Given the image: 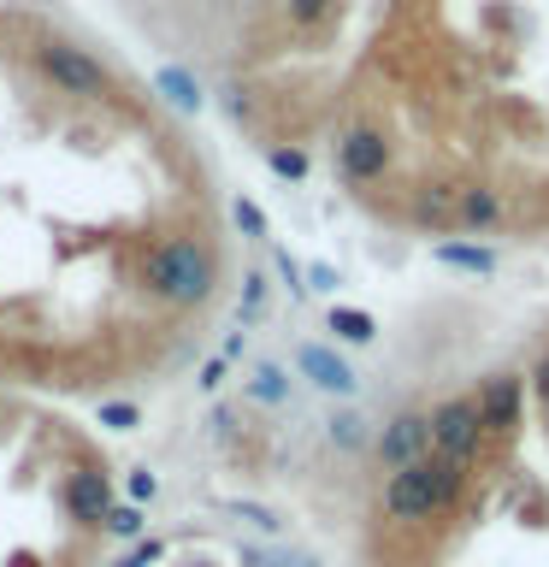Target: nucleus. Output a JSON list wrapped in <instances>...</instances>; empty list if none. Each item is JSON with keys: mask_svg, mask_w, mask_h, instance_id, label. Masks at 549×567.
<instances>
[{"mask_svg": "<svg viewBox=\"0 0 549 567\" xmlns=\"http://www.w3.org/2000/svg\"><path fill=\"white\" fill-rule=\"evenodd\" d=\"M366 425L354 567H549V313L396 379Z\"/></svg>", "mask_w": 549, "mask_h": 567, "instance_id": "obj_1", "label": "nucleus"}, {"mask_svg": "<svg viewBox=\"0 0 549 567\" xmlns=\"http://www.w3.org/2000/svg\"><path fill=\"white\" fill-rule=\"evenodd\" d=\"M118 473L71 414L0 390V567H106Z\"/></svg>", "mask_w": 549, "mask_h": 567, "instance_id": "obj_2", "label": "nucleus"}]
</instances>
